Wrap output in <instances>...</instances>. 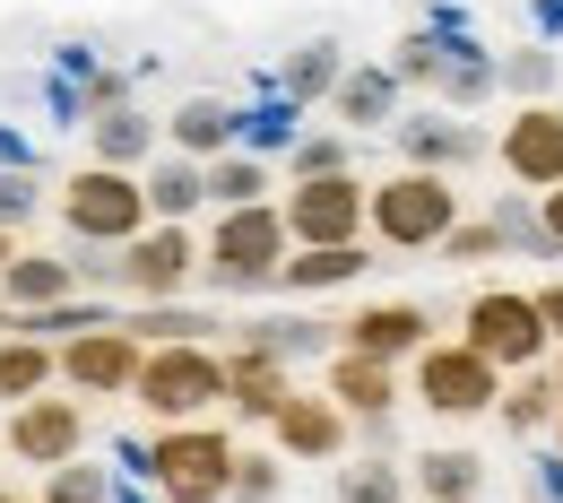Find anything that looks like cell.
Instances as JSON below:
<instances>
[{"label": "cell", "instance_id": "obj_34", "mask_svg": "<svg viewBox=\"0 0 563 503\" xmlns=\"http://www.w3.org/2000/svg\"><path fill=\"white\" fill-rule=\"evenodd\" d=\"M278 486H286L278 451H243V460H234V495H225V503H278Z\"/></svg>", "mask_w": 563, "mask_h": 503}, {"label": "cell", "instance_id": "obj_28", "mask_svg": "<svg viewBox=\"0 0 563 503\" xmlns=\"http://www.w3.org/2000/svg\"><path fill=\"white\" fill-rule=\"evenodd\" d=\"M339 503H408L399 460H347V469H339Z\"/></svg>", "mask_w": 563, "mask_h": 503}, {"label": "cell", "instance_id": "obj_26", "mask_svg": "<svg viewBox=\"0 0 563 503\" xmlns=\"http://www.w3.org/2000/svg\"><path fill=\"white\" fill-rule=\"evenodd\" d=\"M209 200H217V209H269V165L243 156V147L217 156V165H209Z\"/></svg>", "mask_w": 563, "mask_h": 503}, {"label": "cell", "instance_id": "obj_27", "mask_svg": "<svg viewBox=\"0 0 563 503\" xmlns=\"http://www.w3.org/2000/svg\"><path fill=\"white\" fill-rule=\"evenodd\" d=\"M339 78H347V62H339V44H303V53H286L278 87L295 96V105H312V96H339Z\"/></svg>", "mask_w": 563, "mask_h": 503}, {"label": "cell", "instance_id": "obj_16", "mask_svg": "<svg viewBox=\"0 0 563 503\" xmlns=\"http://www.w3.org/2000/svg\"><path fill=\"white\" fill-rule=\"evenodd\" d=\"M165 156V122H147L140 105H113L87 122V165H113V174H147Z\"/></svg>", "mask_w": 563, "mask_h": 503}, {"label": "cell", "instance_id": "obj_9", "mask_svg": "<svg viewBox=\"0 0 563 503\" xmlns=\"http://www.w3.org/2000/svg\"><path fill=\"white\" fill-rule=\"evenodd\" d=\"M191 278H200V243H191V226H147L140 243L113 252V287L140 295V304H174Z\"/></svg>", "mask_w": 563, "mask_h": 503}, {"label": "cell", "instance_id": "obj_32", "mask_svg": "<svg viewBox=\"0 0 563 503\" xmlns=\"http://www.w3.org/2000/svg\"><path fill=\"white\" fill-rule=\"evenodd\" d=\"M555 408H563V391L547 382V373H529V382L503 400V426H511V434H538V426H555Z\"/></svg>", "mask_w": 563, "mask_h": 503}, {"label": "cell", "instance_id": "obj_24", "mask_svg": "<svg viewBox=\"0 0 563 503\" xmlns=\"http://www.w3.org/2000/svg\"><path fill=\"white\" fill-rule=\"evenodd\" d=\"M477 486H486V460H477V451H424L417 460V495L424 503H477Z\"/></svg>", "mask_w": 563, "mask_h": 503}, {"label": "cell", "instance_id": "obj_11", "mask_svg": "<svg viewBox=\"0 0 563 503\" xmlns=\"http://www.w3.org/2000/svg\"><path fill=\"white\" fill-rule=\"evenodd\" d=\"M417 400L433 417H486V408H503V373L468 339H451V348H424L417 357Z\"/></svg>", "mask_w": 563, "mask_h": 503}, {"label": "cell", "instance_id": "obj_1", "mask_svg": "<svg viewBox=\"0 0 563 503\" xmlns=\"http://www.w3.org/2000/svg\"><path fill=\"white\" fill-rule=\"evenodd\" d=\"M131 460L165 503H225L243 451L225 442V426H156V442H140Z\"/></svg>", "mask_w": 563, "mask_h": 503}, {"label": "cell", "instance_id": "obj_36", "mask_svg": "<svg viewBox=\"0 0 563 503\" xmlns=\"http://www.w3.org/2000/svg\"><path fill=\"white\" fill-rule=\"evenodd\" d=\"M330 174H347V140H303L295 147V183H330Z\"/></svg>", "mask_w": 563, "mask_h": 503}, {"label": "cell", "instance_id": "obj_18", "mask_svg": "<svg viewBox=\"0 0 563 503\" xmlns=\"http://www.w3.org/2000/svg\"><path fill=\"white\" fill-rule=\"evenodd\" d=\"M286 400H295V382H286L278 357H252V348L225 357V408H234V417H261V426H269Z\"/></svg>", "mask_w": 563, "mask_h": 503}, {"label": "cell", "instance_id": "obj_38", "mask_svg": "<svg viewBox=\"0 0 563 503\" xmlns=\"http://www.w3.org/2000/svg\"><path fill=\"white\" fill-rule=\"evenodd\" d=\"M503 252V226H451V243H442V261H494Z\"/></svg>", "mask_w": 563, "mask_h": 503}, {"label": "cell", "instance_id": "obj_42", "mask_svg": "<svg viewBox=\"0 0 563 503\" xmlns=\"http://www.w3.org/2000/svg\"><path fill=\"white\" fill-rule=\"evenodd\" d=\"M0 503H35V486H0Z\"/></svg>", "mask_w": 563, "mask_h": 503}, {"label": "cell", "instance_id": "obj_33", "mask_svg": "<svg viewBox=\"0 0 563 503\" xmlns=\"http://www.w3.org/2000/svg\"><path fill=\"white\" fill-rule=\"evenodd\" d=\"M243 348H252V357H312V348H321V330H312V321H252V330H243Z\"/></svg>", "mask_w": 563, "mask_h": 503}, {"label": "cell", "instance_id": "obj_40", "mask_svg": "<svg viewBox=\"0 0 563 503\" xmlns=\"http://www.w3.org/2000/svg\"><path fill=\"white\" fill-rule=\"evenodd\" d=\"M547 243L563 252V192H547Z\"/></svg>", "mask_w": 563, "mask_h": 503}, {"label": "cell", "instance_id": "obj_21", "mask_svg": "<svg viewBox=\"0 0 563 503\" xmlns=\"http://www.w3.org/2000/svg\"><path fill=\"white\" fill-rule=\"evenodd\" d=\"M140 192H147V217L156 226H183V217L209 200V165H191V156H156L140 174Z\"/></svg>", "mask_w": 563, "mask_h": 503}, {"label": "cell", "instance_id": "obj_31", "mask_svg": "<svg viewBox=\"0 0 563 503\" xmlns=\"http://www.w3.org/2000/svg\"><path fill=\"white\" fill-rule=\"evenodd\" d=\"M494 78H503V70H494V62L477 53V44H451V62H442V78H433V87H442L451 105H477V96H486Z\"/></svg>", "mask_w": 563, "mask_h": 503}, {"label": "cell", "instance_id": "obj_23", "mask_svg": "<svg viewBox=\"0 0 563 503\" xmlns=\"http://www.w3.org/2000/svg\"><path fill=\"white\" fill-rule=\"evenodd\" d=\"M373 261H364V243H339V252H286V270H278V287L295 295H321V287H355Z\"/></svg>", "mask_w": 563, "mask_h": 503}, {"label": "cell", "instance_id": "obj_29", "mask_svg": "<svg viewBox=\"0 0 563 503\" xmlns=\"http://www.w3.org/2000/svg\"><path fill=\"white\" fill-rule=\"evenodd\" d=\"M35 217H44V183L26 174V165H0V234H35Z\"/></svg>", "mask_w": 563, "mask_h": 503}, {"label": "cell", "instance_id": "obj_43", "mask_svg": "<svg viewBox=\"0 0 563 503\" xmlns=\"http://www.w3.org/2000/svg\"><path fill=\"white\" fill-rule=\"evenodd\" d=\"M555 442H563V408H555Z\"/></svg>", "mask_w": 563, "mask_h": 503}, {"label": "cell", "instance_id": "obj_20", "mask_svg": "<svg viewBox=\"0 0 563 503\" xmlns=\"http://www.w3.org/2000/svg\"><path fill=\"white\" fill-rule=\"evenodd\" d=\"M62 373H53V339H35V330H9L0 339V408H26V400H44Z\"/></svg>", "mask_w": 563, "mask_h": 503}, {"label": "cell", "instance_id": "obj_35", "mask_svg": "<svg viewBox=\"0 0 563 503\" xmlns=\"http://www.w3.org/2000/svg\"><path fill=\"white\" fill-rule=\"evenodd\" d=\"M503 87H511V96H547V87H555V53H547V44H520V53L503 62Z\"/></svg>", "mask_w": 563, "mask_h": 503}, {"label": "cell", "instance_id": "obj_10", "mask_svg": "<svg viewBox=\"0 0 563 503\" xmlns=\"http://www.w3.org/2000/svg\"><path fill=\"white\" fill-rule=\"evenodd\" d=\"M468 348L503 373H529V364L547 357V321H538V295H511V287H486L468 304Z\"/></svg>", "mask_w": 563, "mask_h": 503}, {"label": "cell", "instance_id": "obj_7", "mask_svg": "<svg viewBox=\"0 0 563 503\" xmlns=\"http://www.w3.org/2000/svg\"><path fill=\"white\" fill-rule=\"evenodd\" d=\"M278 217H286V234H295V252H339V243H364V226H373V192H364L355 174L295 183Z\"/></svg>", "mask_w": 563, "mask_h": 503}, {"label": "cell", "instance_id": "obj_13", "mask_svg": "<svg viewBox=\"0 0 563 503\" xmlns=\"http://www.w3.org/2000/svg\"><path fill=\"white\" fill-rule=\"evenodd\" d=\"M503 165H511V183H529V192H563V113H555V105L511 113Z\"/></svg>", "mask_w": 563, "mask_h": 503}, {"label": "cell", "instance_id": "obj_5", "mask_svg": "<svg viewBox=\"0 0 563 503\" xmlns=\"http://www.w3.org/2000/svg\"><path fill=\"white\" fill-rule=\"evenodd\" d=\"M451 226H460V192L442 183V174H390L382 192H373V234L382 243H399V252H433V243H451Z\"/></svg>", "mask_w": 563, "mask_h": 503}, {"label": "cell", "instance_id": "obj_17", "mask_svg": "<svg viewBox=\"0 0 563 503\" xmlns=\"http://www.w3.org/2000/svg\"><path fill=\"white\" fill-rule=\"evenodd\" d=\"M433 321H424V304H364L347 321V357H373V364H399V357H424L433 339H424Z\"/></svg>", "mask_w": 563, "mask_h": 503}, {"label": "cell", "instance_id": "obj_3", "mask_svg": "<svg viewBox=\"0 0 563 503\" xmlns=\"http://www.w3.org/2000/svg\"><path fill=\"white\" fill-rule=\"evenodd\" d=\"M53 209H62V226L78 234V252H122V243H140L147 226H156L140 174H113V165H78Z\"/></svg>", "mask_w": 563, "mask_h": 503}, {"label": "cell", "instance_id": "obj_22", "mask_svg": "<svg viewBox=\"0 0 563 503\" xmlns=\"http://www.w3.org/2000/svg\"><path fill=\"white\" fill-rule=\"evenodd\" d=\"M399 147H408L417 174H442V165H468L486 140H477L468 122H451V113H417V122H399Z\"/></svg>", "mask_w": 563, "mask_h": 503}, {"label": "cell", "instance_id": "obj_15", "mask_svg": "<svg viewBox=\"0 0 563 503\" xmlns=\"http://www.w3.org/2000/svg\"><path fill=\"white\" fill-rule=\"evenodd\" d=\"M234 140H243V113H234L225 96H191V105L165 113V156L217 165V156H234Z\"/></svg>", "mask_w": 563, "mask_h": 503}, {"label": "cell", "instance_id": "obj_37", "mask_svg": "<svg viewBox=\"0 0 563 503\" xmlns=\"http://www.w3.org/2000/svg\"><path fill=\"white\" fill-rule=\"evenodd\" d=\"M442 62H451V44L408 35V44H399V62H390V78H442Z\"/></svg>", "mask_w": 563, "mask_h": 503}, {"label": "cell", "instance_id": "obj_8", "mask_svg": "<svg viewBox=\"0 0 563 503\" xmlns=\"http://www.w3.org/2000/svg\"><path fill=\"white\" fill-rule=\"evenodd\" d=\"M0 442H9V460L18 469H35V478H53V469H70V460H87V400H26V408H9V426H0Z\"/></svg>", "mask_w": 563, "mask_h": 503}, {"label": "cell", "instance_id": "obj_4", "mask_svg": "<svg viewBox=\"0 0 563 503\" xmlns=\"http://www.w3.org/2000/svg\"><path fill=\"white\" fill-rule=\"evenodd\" d=\"M131 400L156 426H209V408H225V357L217 348H147Z\"/></svg>", "mask_w": 563, "mask_h": 503}, {"label": "cell", "instance_id": "obj_14", "mask_svg": "<svg viewBox=\"0 0 563 503\" xmlns=\"http://www.w3.org/2000/svg\"><path fill=\"white\" fill-rule=\"evenodd\" d=\"M269 434H278V460H339L347 451V408L321 391V400H286L278 417H269Z\"/></svg>", "mask_w": 563, "mask_h": 503}, {"label": "cell", "instance_id": "obj_2", "mask_svg": "<svg viewBox=\"0 0 563 503\" xmlns=\"http://www.w3.org/2000/svg\"><path fill=\"white\" fill-rule=\"evenodd\" d=\"M286 252H295V234L278 209H217V234L200 243V278L217 295H261L278 287Z\"/></svg>", "mask_w": 563, "mask_h": 503}, {"label": "cell", "instance_id": "obj_6", "mask_svg": "<svg viewBox=\"0 0 563 503\" xmlns=\"http://www.w3.org/2000/svg\"><path fill=\"white\" fill-rule=\"evenodd\" d=\"M140 364H147V348L122 330V321L70 330V339L53 348V373L70 382V400H131V391H140Z\"/></svg>", "mask_w": 563, "mask_h": 503}, {"label": "cell", "instance_id": "obj_30", "mask_svg": "<svg viewBox=\"0 0 563 503\" xmlns=\"http://www.w3.org/2000/svg\"><path fill=\"white\" fill-rule=\"evenodd\" d=\"M35 503H113V478H104L96 460H70V469L35 478Z\"/></svg>", "mask_w": 563, "mask_h": 503}, {"label": "cell", "instance_id": "obj_41", "mask_svg": "<svg viewBox=\"0 0 563 503\" xmlns=\"http://www.w3.org/2000/svg\"><path fill=\"white\" fill-rule=\"evenodd\" d=\"M18 252H26V243H18V234H0V270H9V261H18Z\"/></svg>", "mask_w": 563, "mask_h": 503}, {"label": "cell", "instance_id": "obj_12", "mask_svg": "<svg viewBox=\"0 0 563 503\" xmlns=\"http://www.w3.org/2000/svg\"><path fill=\"white\" fill-rule=\"evenodd\" d=\"M78 295H87V287H78V261H70V252H35V243H26V252L0 270V304H9V313H26V321L70 313Z\"/></svg>", "mask_w": 563, "mask_h": 503}, {"label": "cell", "instance_id": "obj_39", "mask_svg": "<svg viewBox=\"0 0 563 503\" xmlns=\"http://www.w3.org/2000/svg\"><path fill=\"white\" fill-rule=\"evenodd\" d=\"M538 321H547V339H563V287H538Z\"/></svg>", "mask_w": 563, "mask_h": 503}, {"label": "cell", "instance_id": "obj_25", "mask_svg": "<svg viewBox=\"0 0 563 503\" xmlns=\"http://www.w3.org/2000/svg\"><path fill=\"white\" fill-rule=\"evenodd\" d=\"M390 105H399V78H390V70H347V78H339V96H330V113H339L347 131L390 122Z\"/></svg>", "mask_w": 563, "mask_h": 503}, {"label": "cell", "instance_id": "obj_19", "mask_svg": "<svg viewBox=\"0 0 563 503\" xmlns=\"http://www.w3.org/2000/svg\"><path fill=\"white\" fill-rule=\"evenodd\" d=\"M330 400H339L347 417H364V426H373V417H390V400H399V373L339 348V357H330Z\"/></svg>", "mask_w": 563, "mask_h": 503}]
</instances>
